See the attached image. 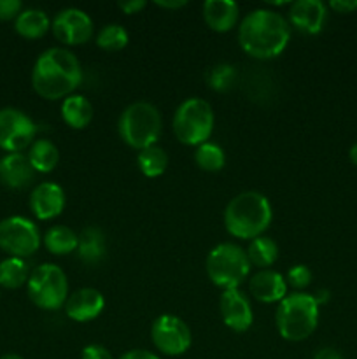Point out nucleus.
<instances>
[{"instance_id":"obj_33","label":"nucleus","mask_w":357,"mask_h":359,"mask_svg":"<svg viewBox=\"0 0 357 359\" xmlns=\"http://www.w3.org/2000/svg\"><path fill=\"white\" fill-rule=\"evenodd\" d=\"M80 359H112V354L108 353L107 347L100 346V344H91L83 349Z\"/></svg>"},{"instance_id":"obj_40","label":"nucleus","mask_w":357,"mask_h":359,"mask_svg":"<svg viewBox=\"0 0 357 359\" xmlns=\"http://www.w3.org/2000/svg\"><path fill=\"white\" fill-rule=\"evenodd\" d=\"M349 158H350V161H352V163L356 165V167H357V142L354 144L352 147H350V151H349Z\"/></svg>"},{"instance_id":"obj_27","label":"nucleus","mask_w":357,"mask_h":359,"mask_svg":"<svg viewBox=\"0 0 357 359\" xmlns=\"http://www.w3.org/2000/svg\"><path fill=\"white\" fill-rule=\"evenodd\" d=\"M136 163L146 177H160L168 167V154L160 146L146 147L136 156Z\"/></svg>"},{"instance_id":"obj_4","label":"nucleus","mask_w":357,"mask_h":359,"mask_svg":"<svg viewBox=\"0 0 357 359\" xmlns=\"http://www.w3.org/2000/svg\"><path fill=\"white\" fill-rule=\"evenodd\" d=\"M275 321L276 330L284 340H307L318 325V305L314 294L301 291L287 294L279 304Z\"/></svg>"},{"instance_id":"obj_6","label":"nucleus","mask_w":357,"mask_h":359,"mask_svg":"<svg viewBox=\"0 0 357 359\" xmlns=\"http://www.w3.org/2000/svg\"><path fill=\"white\" fill-rule=\"evenodd\" d=\"M206 276L217 287L237 290L248 276L251 262L247 251L233 242L216 245L206 256Z\"/></svg>"},{"instance_id":"obj_14","label":"nucleus","mask_w":357,"mask_h":359,"mask_svg":"<svg viewBox=\"0 0 357 359\" xmlns=\"http://www.w3.org/2000/svg\"><path fill=\"white\" fill-rule=\"evenodd\" d=\"M289 21L303 34L315 35L328 21V7L321 0H296L289 6Z\"/></svg>"},{"instance_id":"obj_9","label":"nucleus","mask_w":357,"mask_h":359,"mask_svg":"<svg viewBox=\"0 0 357 359\" xmlns=\"http://www.w3.org/2000/svg\"><path fill=\"white\" fill-rule=\"evenodd\" d=\"M37 224L23 216H10L0 221V249L13 258H27L41 248Z\"/></svg>"},{"instance_id":"obj_8","label":"nucleus","mask_w":357,"mask_h":359,"mask_svg":"<svg viewBox=\"0 0 357 359\" xmlns=\"http://www.w3.org/2000/svg\"><path fill=\"white\" fill-rule=\"evenodd\" d=\"M27 291L30 300L38 309L58 311V309L65 307V302L69 298L66 273L52 263L38 265L28 277Z\"/></svg>"},{"instance_id":"obj_10","label":"nucleus","mask_w":357,"mask_h":359,"mask_svg":"<svg viewBox=\"0 0 357 359\" xmlns=\"http://www.w3.org/2000/svg\"><path fill=\"white\" fill-rule=\"evenodd\" d=\"M37 126L28 114L16 107L0 109V149L21 153L35 140Z\"/></svg>"},{"instance_id":"obj_16","label":"nucleus","mask_w":357,"mask_h":359,"mask_svg":"<svg viewBox=\"0 0 357 359\" xmlns=\"http://www.w3.org/2000/svg\"><path fill=\"white\" fill-rule=\"evenodd\" d=\"M65 207V191L56 182H42L35 186L30 195V209L41 221L59 216Z\"/></svg>"},{"instance_id":"obj_3","label":"nucleus","mask_w":357,"mask_h":359,"mask_svg":"<svg viewBox=\"0 0 357 359\" xmlns=\"http://www.w3.org/2000/svg\"><path fill=\"white\" fill-rule=\"evenodd\" d=\"M272 205L259 191H244L230 200L224 210L227 233L237 238H258L272 223Z\"/></svg>"},{"instance_id":"obj_26","label":"nucleus","mask_w":357,"mask_h":359,"mask_svg":"<svg viewBox=\"0 0 357 359\" xmlns=\"http://www.w3.org/2000/svg\"><path fill=\"white\" fill-rule=\"evenodd\" d=\"M247 256L251 265L259 266L265 270L266 266H272L279 258V245L270 237H258L251 241L247 249Z\"/></svg>"},{"instance_id":"obj_20","label":"nucleus","mask_w":357,"mask_h":359,"mask_svg":"<svg viewBox=\"0 0 357 359\" xmlns=\"http://www.w3.org/2000/svg\"><path fill=\"white\" fill-rule=\"evenodd\" d=\"M107 255L105 233L98 226H88L80 231L77 256L86 265H98Z\"/></svg>"},{"instance_id":"obj_41","label":"nucleus","mask_w":357,"mask_h":359,"mask_svg":"<svg viewBox=\"0 0 357 359\" xmlns=\"http://www.w3.org/2000/svg\"><path fill=\"white\" fill-rule=\"evenodd\" d=\"M0 359H23V358H21L20 354L9 353V354H4V356H0Z\"/></svg>"},{"instance_id":"obj_5","label":"nucleus","mask_w":357,"mask_h":359,"mask_svg":"<svg viewBox=\"0 0 357 359\" xmlns=\"http://www.w3.org/2000/svg\"><path fill=\"white\" fill-rule=\"evenodd\" d=\"M161 114L150 102H133L122 111L118 130L121 139L133 149L156 146L161 135Z\"/></svg>"},{"instance_id":"obj_37","label":"nucleus","mask_w":357,"mask_h":359,"mask_svg":"<svg viewBox=\"0 0 357 359\" xmlns=\"http://www.w3.org/2000/svg\"><path fill=\"white\" fill-rule=\"evenodd\" d=\"M312 359H343V356L338 351L332 349V347H322L321 351H317V353L314 354Z\"/></svg>"},{"instance_id":"obj_35","label":"nucleus","mask_w":357,"mask_h":359,"mask_svg":"<svg viewBox=\"0 0 357 359\" xmlns=\"http://www.w3.org/2000/svg\"><path fill=\"white\" fill-rule=\"evenodd\" d=\"M146 7L144 0H126V2H119V9L126 14H135Z\"/></svg>"},{"instance_id":"obj_31","label":"nucleus","mask_w":357,"mask_h":359,"mask_svg":"<svg viewBox=\"0 0 357 359\" xmlns=\"http://www.w3.org/2000/svg\"><path fill=\"white\" fill-rule=\"evenodd\" d=\"M286 280L296 290H304L312 283V270L307 265H294L287 272Z\"/></svg>"},{"instance_id":"obj_30","label":"nucleus","mask_w":357,"mask_h":359,"mask_svg":"<svg viewBox=\"0 0 357 359\" xmlns=\"http://www.w3.org/2000/svg\"><path fill=\"white\" fill-rule=\"evenodd\" d=\"M234 77H237V72H234L233 67L227 65V63H219L210 70L209 83L216 91H227L233 86Z\"/></svg>"},{"instance_id":"obj_13","label":"nucleus","mask_w":357,"mask_h":359,"mask_svg":"<svg viewBox=\"0 0 357 359\" xmlns=\"http://www.w3.org/2000/svg\"><path fill=\"white\" fill-rule=\"evenodd\" d=\"M219 309L224 325L233 332L244 333L252 326L254 316H252L251 302H248L247 294L238 287L237 290H226L220 294Z\"/></svg>"},{"instance_id":"obj_11","label":"nucleus","mask_w":357,"mask_h":359,"mask_svg":"<svg viewBox=\"0 0 357 359\" xmlns=\"http://www.w3.org/2000/svg\"><path fill=\"white\" fill-rule=\"evenodd\" d=\"M154 347L167 356H181L191 347L192 335L188 323L172 314H163L150 326Z\"/></svg>"},{"instance_id":"obj_7","label":"nucleus","mask_w":357,"mask_h":359,"mask_svg":"<svg viewBox=\"0 0 357 359\" xmlns=\"http://www.w3.org/2000/svg\"><path fill=\"white\" fill-rule=\"evenodd\" d=\"M174 133L186 146H202L209 142L214 130V111L200 97L186 98L174 114Z\"/></svg>"},{"instance_id":"obj_21","label":"nucleus","mask_w":357,"mask_h":359,"mask_svg":"<svg viewBox=\"0 0 357 359\" xmlns=\"http://www.w3.org/2000/svg\"><path fill=\"white\" fill-rule=\"evenodd\" d=\"M62 118L70 128L83 130L93 119V105L83 95H70L62 104Z\"/></svg>"},{"instance_id":"obj_28","label":"nucleus","mask_w":357,"mask_h":359,"mask_svg":"<svg viewBox=\"0 0 357 359\" xmlns=\"http://www.w3.org/2000/svg\"><path fill=\"white\" fill-rule=\"evenodd\" d=\"M195 161L202 170L205 172H219L226 163V154L223 147L214 142H205L198 146L195 153Z\"/></svg>"},{"instance_id":"obj_36","label":"nucleus","mask_w":357,"mask_h":359,"mask_svg":"<svg viewBox=\"0 0 357 359\" xmlns=\"http://www.w3.org/2000/svg\"><path fill=\"white\" fill-rule=\"evenodd\" d=\"M119 359H161V358L156 356L154 353H150V351L132 349V351H128L126 354H122V356Z\"/></svg>"},{"instance_id":"obj_25","label":"nucleus","mask_w":357,"mask_h":359,"mask_svg":"<svg viewBox=\"0 0 357 359\" xmlns=\"http://www.w3.org/2000/svg\"><path fill=\"white\" fill-rule=\"evenodd\" d=\"M30 277L28 263L23 258H6L0 262V287L6 290H18L24 286Z\"/></svg>"},{"instance_id":"obj_22","label":"nucleus","mask_w":357,"mask_h":359,"mask_svg":"<svg viewBox=\"0 0 357 359\" xmlns=\"http://www.w3.org/2000/svg\"><path fill=\"white\" fill-rule=\"evenodd\" d=\"M14 28L24 39H41L51 28V20L42 9H23L14 20Z\"/></svg>"},{"instance_id":"obj_39","label":"nucleus","mask_w":357,"mask_h":359,"mask_svg":"<svg viewBox=\"0 0 357 359\" xmlns=\"http://www.w3.org/2000/svg\"><path fill=\"white\" fill-rule=\"evenodd\" d=\"M314 298H315V302H317L318 307H321V305L328 304V302H329V291H328V290H324V287H322V290H318L317 293L314 294Z\"/></svg>"},{"instance_id":"obj_19","label":"nucleus","mask_w":357,"mask_h":359,"mask_svg":"<svg viewBox=\"0 0 357 359\" xmlns=\"http://www.w3.org/2000/svg\"><path fill=\"white\" fill-rule=\"evenodd\" d=\"M238 4L234 0H206L203 2V20L214 32H230L237 25Z\"/></svg>"},{"instance_id":"obj_24","label":"nucleus","mask_w":357,"mask_h":359,"mask_svg":"<svg viewBox=\"0 0 357 359\" xmlns=\"http://www.w3.org/2000/svg\"><path fill=\"white\" fill-rule=\"evenodd\" d=\"M77 244H79V235L69 226H52L44 235V245L56 256L77 251Z\"/></svg>"},{"instance_id":"obj_38","label":"nucleus","mask_w":357,"mask_h":359,"mask_svg":"<svg viewBox=\"0 0 357 359\" xmlns=\"http://www.w3.org/2000/svg\"><path fill=\"white\" fill-rule=\"evenodd\" d=\"M186 4H188L186 0H164V2L158 0L156 6L163 7V9H181V7H184Z\"/></svg>"},{"instance_id":"obj_34","label":"nucleus","mask_w":357,"mask_h":359,"mask_svg":"<svg viewBox=\"0 0 357 359\" xmlns=\"http://www.w3.org/2000/svg\"><path fill=\"white\" fill-rule=\"evenodd\" d=\"M329 7L340 14H350L357 11V0H332L329 2Z\"/></svg>"},{"instance_id":"obj_15","label":"nucleus","mask_w":357,"mask_h":359,"mask_svg":"<svg viewBox=\"0 0 357 359\" xmlns=\"http://www.w3.org/2000/svg\"><path fill=\"white\" fill-rule=\"evenodd\" d=\"M105 307V298L94 287H80L69 294L65 302V312L72 321L88 323L97 319Z\"/></svg>"},{"instance_id":"obj_1","label":"nucleus","mask_w":357,"mask_h":359,"mask_svg":"<svg viewBox=\"0 0 357 359\" xmlns=\"http://www.w3.org/2000/svg\"><path fill=\"white\" fill-rule=\"evenodd\" d=\"M83 70L77 56L66 48H49L35 60L31 86L38 97L58 100L70 97L80 84Z\"/></svg>"},{"instance_id":"obj_12","label":"nucleus","mask_w":357,"mask_h":359,"mask_svg":"<svg viewBox=\"0 0 357 359\" xmlns=\"http://www.w3.org/2000/svg\"><path fill=\"white\" fill-rule=\"evenodd\" d=\"M52 35L65 46L86 44L93 37V20L77 7L62 9L52 20Z\"/></svg>"},{"instance_id":"obj_17","label":"nucleus","mask_w":357,"mask_h":359,"mask_svg":"<svg viewBox=\"0 0 357 359\" xmlns=\"http://www.w3.org/2000/svg\"><path fill=\"white\" fill-rule=\"evenodd\" d=\"M248 291L255 300L262 304H275V302L280 304L287 297V280L275 270H259L248 280Z\"/></svg>"},{"instance_id":"obj_2","label":"nucleus","mask_w":357,"mask_h":359,"mask_svg":"<svg viewBox=\"0 0 357 359\" xmlns=\"http://www.w3.org/2000/svg\"><path fill=\"white\" fill-rule=\"evenodd\" d=\"M290 28L286 18L272 9H254L241 20L238 42L247 55L268 60L287 48Z\"/></svg>"},{"instance_id":"obj_23","label":"nucleus","mask_w":357,"mask_h":359,"mask_svg":"<svg viewBox=\"0 0 357 359\" xmlns=\"http://www.w3.org/2000/svg\"><path fill=\"white\" fill-rule=\"evenodd\" d=\"M28 161L31 163L35 172L41 174H48V172L55 170L56 165L59 161V151L51 140L48 139H37L28 149Z\"/></svg>"},{"instance_id":"obj_29","label":"nucleus","mask_w":357,"mask_h":359,"mask_svg":"<svg viewBox=\"0 0 357 359\" xmlns=\"http://www.w3.org/2000/svg\"><path fill=\"white\" fill-rule=\"evenodd\" d=\"M128 41V32H126L125 27L118 23L105 25L97 34L98 48L105 49V51H119V49L126 48Z\"/></svg>"},{"instance_id":"obj_32","label":"nucleus","mask_w":357,"mask_h":359,"mask_svg":"<svg viewBox=\"0 0 357 359\" xmlns=\"http://www.w3.org/2000/svg\"><path fill=\"white\" fill-rule=\"evenodd\" d=\"M23 11V4L20 0H0V21L16 20Z\"/></svg>"},{"instance_id":"obj_18","label":"nucleus","mask_w":357,"mask_h":359,"mask_svg":"<svg viewBox=\"0 0 357 359\" xmlns=\"http://www.w3.org/2000/svg\"><path fill=\"white\" fill-rule=\"evenodd\" d=\"M35 170L23 153H10L0 160V182L10 189H23L31 184Z\"/></svg>"}]
</instances>
